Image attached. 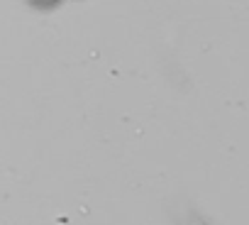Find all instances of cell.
Instances as JSON below:
<instances>
[{
    "label": "cell",
    "mask_w": 249,
    "mask_h": 225,
    "mask_svg": "<svg viewBox=\"0 0 249 225\" xmlns=\"http://www.w3.org/2000/svg\"><path fill=\"white\" fill-rule=\"evenodd\" d=\"M35 5H39V8H52V5H56L59 0H32Z\"/></svg>",
    "instance_id": "1"
}]
</instances>
